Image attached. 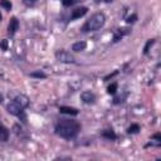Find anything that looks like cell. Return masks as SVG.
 <instances>
[{"instance_id":"cell-20","label":"cell","mask_w":161,"mask_h":161,"mask_svg":"<svg viewBox=\"0 0 161 161\" xmlns=\"http://www.w3.org/2000/svg\"><path fill=\"white\" fill-rule=\"evenodd\" d=\"M0 48H2L3 50H8V40L7 39L0 42Z\"/></svg>"},{"instance_id":"cell-9","label":"cell","mask_w":161,"mask_h":161,"mask_svg":"<svg viewBox=\"0 0 161 161\" xmlns=\"http://www.w3.org/2000/svg\"><path fill=\"white\" fill-rule=\"evenodd\" d=\"M18 29H19V22H18V19L17 18H12L10 22H9V25H8V33L10 35H14Z\"/></svg>"},{"instance_id":"cell-18","label":"cell","mask_w":161,"mask_h":161,"mask_svg":"<svg viewBox=\"0 0 161 161\" xmlns=\"http://www.w3.org/2000/svg\"><path fill=\"white\" fill-rule=\"evenodd\" d=\"M153 43H155V39L147 40V43H146V45H145V48H143V54H147V53H148V50H150V48L152 47Z\"/></svg>"},{"instance_id":"cell-23","label":"cell","mask_w":161,"mask_h":161,"mask_svg":"<svg viewBox=\"0 0 161 161\" xmlns=\"http://www.w3.org/2000/svg\"><path fill=\"white\" fill-rule=\"evenodd\" d=\"M117 73H118V72L116 70V72H113V73H111V74H108L107 77H105V80H107V79H110V78H112V77H113V75H116Z\"/></svg>"},{"instance_id":"cell-7","label":"cell","mask_w":161,"mask_h":161,"mask_svg":"<svg viewBox=\"0 0 161 161\" xmlns=\"http://www.w3.org/2000/svg\"><path fill=\"white\" fill-rule=\"evenodd\" d=\"M22 110H24V108H27L28 106H29V98L27 97V96H24V95H19V96H17L14 100H13Z\"/></svg>"},{"instance_id":"cell-3","label":"cell","mask_w":161,"mask_h":161,"mask_svg":"<svg viewBox=\"0 0 161 161\" xmlns=\"http://www.w3.org/2000/svg\"><path fill=\"white\" fill-rule=\"evenodd\" d=\"M55 58H57V60H59L62 63H74L73 54H70L69 52L63 50V49L55 52Z\"/></svg>"},{"instance_id":"cell-19","label":"cell","mask_w":161,"mask_h":161,"mask_svg":"<svg viewBox=\"0 0 161 161\" xmlns=\"http://www.w3.org/2000/svg\"><path fill=\"white\" fill-rule=\"evenodd\" d=\"M136 20H137V15H136V14H132V15H130V17L126 19V22H127L128 24H133Z\"/></svg>"},{"instance_id":"cell-4","label":"cell","mask_w":161,"mask_h":161,"mask_svg":"<svg viewBox=\"0 0 161 161\" xmlns=\"http://www.w3.org/2000/svg\"><path fill=\"white\" fill-rule=\"evenodd\" d=\"M130 33H131V29L130 28H120V29H117L115 32V34H113V42L115 43L120 42L125 35H128Z\"/></svg>"},{"instance_id":"cell-2","label":"cell","mask_w":161,"mask_h":161,"mask_svg":"<svg viewBox=\"0 0 161 161\" xmlns=\"http://www.w3.org/2000/svg\"><path fill=\"white\" fill-rule=\"evenodd\" d=\"M105 23H106L105 14L103 13H96L82 27V32H96V30L101 29L105 25Z\"/></svg>"},{"instance_id":"cell-5","label":"cell","mask_w":161,"mask_h":161,"mask_svg":"<svg viewBox=\"0 0 161 161\" xmlns=\"http://www.w3.org/2000/svg\"><path fill=\"white\" fill-rule=\"evenodd\" d=\"M80 100H82L85 103L91 105V103H95V101H96V95H95L93 92H91V91H85V92L80 93Z\"/></svg>"},{"instance_id":"cell-22","label":"cell","mask_w":161,"mask_h":161,"mask_svg":"<svg viewBox=\"0 0 161 161\" xmlns=\"http://www.w3.org/2000/svg\"><path fill=\"white\" fill-rule=\"evenodd\" d=\"M62 3L64 7H70L73 4V0H62Z\"/></svg>"},{"instance_id":"cell-17","label":"cell","mask_w":161,"mask_h":161,"mask_svg":"<svg viewBox=\"0 0 161 161\" xmlns=\"http://www.w3.org/2000/svg\"><path fill=\"white\" fill-rule=\"evenodd\" d=\"M140 131V126L137 125V123H133V125H131L128 128H127V132L128 133H137Z\"/></svg>"},{"instance_id":"cell-12","label":"cell","mask_w":161,"mask_h":161,"mask_svg":"<svg viewBox=\"0 0 161 161\" xmlns=\"http://www.w3.org/2000/svg\"><path fill=\"white\" fill-rule=\"evenodd\" d=\"M86 47H87V43L86 42H77V43H74L72 45V50H74V52H82V50L86 49Z\"/></svg>"},{"instance_id":"cell-16","label":"cell","mask_w":161,"mask_h":161,"mask_svg":"<svg viewBox=\"0 0 161 161\" xmlns=\"http://www.w3.org/2000/svg\"><path fill=\"white\" fill-rule=\"evenodd\" d=\"M30 77H33V78H47V74L42 70H37V72L30 73Z\"/></svg>"},{"instance_id":"cell-14","label":"cell","mask_w":161,"mask_h":161,"mask_svg":"<svg viewBox=\"0 0 161 161\" xmlns=\"http://www.w3.org/2000/svg\"><path fill=\"white\" fill-rule=\"evenodd\" d=\"M0 7H3L5 10H12V3L10 0H0Z\"/></svg>"},{"instance_id":"cell-6","label":"cell","mask_w":161,"mask_h":161,"mask_svg":"<svg viewBox=\"0 0 161 161\" xmlns=\"http://www.w3.org/2000/svg\"><path fill=\"white\" fill-rule=\"evenodd\" d=\"M87 12H88V9H87L86 7L77 8V9H74V10L72 12V14H70V19H72V20H75V19L82 18V17H85V15L87 14Z\"/></svg>"},{"instance_id":"cell-25","label":"cell","mask_w":161,"mask_h":161,"mask_svg":"<svg viewBox=\"0 0 161 161\" xmlns=\"http://www.w3.org/2000/svg\"><path fill=\"white\" fill-rule=\"evenodd\" d=\"M2 19H3V15H2V13H0V22H2Z\"/></svg>"},{"instance_id":"cell-21","label":"cell","mask_w":161,"mask_h":161,"mask_svg":"<svg viewBox=\"0 0 161 161\" xmlns=\"http://www.w3.org/2000/svg\"><path fill=\"white\" fill-rule=\"evenodd\" d=\"M23 3H24L27 7H33V5L37 3V0H23Z\"/></svg>"},{"instance_id":"cell-13","label":"cell","mask_w":161,"mask_h":161,"mask_svg":"<svg viewBox=\"0 0 161 161\" xmlns=\"http://www.w3.org/2000/svg\"><path fill=\"white\" fill-rule=\"evenodd\" d=\"M102 137L113 141V140H116V133H115L113 130H105V131L102 132Z\"/></svg>"},{"instance_id":"cell-1","label":"cell","mask_w":161,"mask_h":161,"mask_svg":"<svg viewBox=\"0 0 161 161\" xmlns=\"http://www.w3.org/2000/svg\"><path fill=\"white\" fill-rule=\"evenodd\" d=\"M80 131V125L77 121H70V120H63L59 123L55 125V133L65 140L74 138L78 132Z\"/></svg>"},{"instance_id":"cell-10","label":"cell","mask_w":161,"mask_h":161,"mask_svg":"<svg viewBox=\"0 0 161 161\" xmlns=\"http://www.w3.org/2000/svg\"><path fill=\"white\" fill-rule=\"evenodd\" d=\"M59 112H60V113H65V115H72V116L78 115V110H77V108L68 107V106H62V107H59Z\"/></svg>"},{"instance_id":"cell-24","label":"cell","mask_w":161,"mask_h":161,"mask_svg":"<svg viewBox=\"0 0 161 161\" xmlns=\"http://www.w3.org/2000/svg\"><path fill=\"white\" fill-rule=\"evenodd\" d=\"M2 102H3V96L0 95V103H2Z\"/></svg>"},{"instance_id":"cell-8","label":"cell","mask_w":161,"mask_h":161,"mask_svg":"<svg viewBox=\"0 0 161 161\" xmlns=\"http://www.w3.org/2000/svg\"><path fill=\"white\" fill-rule=\"evenodd\" d=\"M7 110H8V112L10 113V115H13V116H19L24 110H22L14 101L13 102H10L9 105H8V107H7Z\"/></svg>"},{"instance_id":"cell-11","label":"cell","mask_w":161,"mask_h":161,"mask_svg":"<svg viewBox=\"0 0 161 161\" xmlns=\"http://www.w3.org/2000/svg\"><path fill=\"white\" fill-rule=\"evenodd\" d=\"M9 138V131L7 127H4L2 123H0V142H5Z\"/></svg>"},{"instance_id":"cell-15","label":"cell","mask_w":161,"mask_h":161,"mask_svg":"<svg viewBox=\"0 0 161 161\" xmlns=\"http://www.w3.org/2000/svg\"><path fill=\"white\" fill-rule=\"evenodd\" d=\"M117 88H118L117 83H112V85H110V86L107 87V93H108V95H115V93L117 92Z\"/></svg>"}]
</instances>
